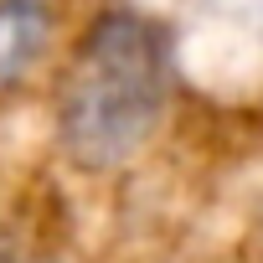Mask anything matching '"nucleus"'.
<instances>
[{"instance_id": "nucleus-1", "label": "nucleus", "mask_w": 263, "mask_h": 263, "mask_svg": "<svg viewBox=\"0 0 263 263\" xmlns=\"http://www.w3.org/2000/svg\"><path fill=\"white\" fill-rule=\"evenodd\" d=\"M171 31L140 6H103L67 52L57 83V150L83 176L135 165L171 114Z\"/></svg>"}, {"instance_id": "nucleus-2", "label": "nucleus", "mask_w": 263, "mask_h": 263, "mask_svg": "<svg viewBox=\"0 0 263 263\" xmlns=\"http://www.w3.org/2000/svg\"><path fill=\"white\" fill-rule=\"evenodd\" d=\"M52 36H57L52 0H0V103L47 62Z\"/></svg>"}]
</instances>
